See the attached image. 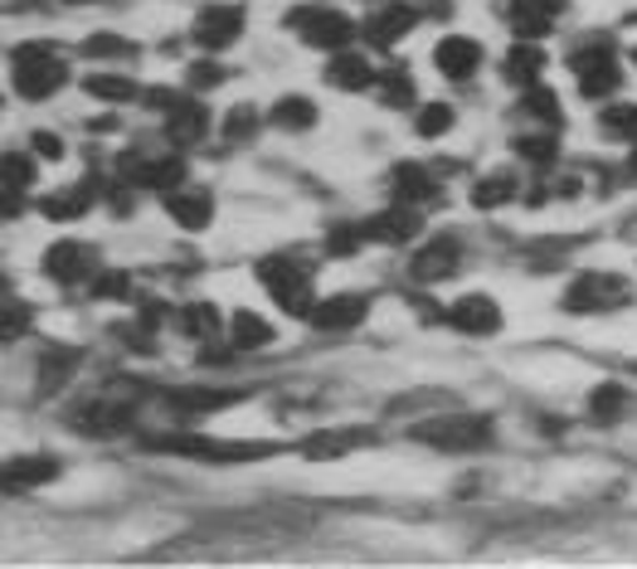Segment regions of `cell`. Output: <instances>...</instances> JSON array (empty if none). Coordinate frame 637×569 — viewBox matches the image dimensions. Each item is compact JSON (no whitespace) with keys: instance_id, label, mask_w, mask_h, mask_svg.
I'll return each mask as SVG.
<instances>
[{"instance_id":"1","label":"cell","mask_w":637,"mask_h":569,"mask_svg":"<svg viewBox=\"0 0 637 569\" xmlns=\"http://www.w3.org/2000/svg\"><path fill=\"white\" fill-rule=\"evenodd\" d=\"M146 448L180 453V458H200V462H254V458H272L278 443H230V438H204V434H170V438H146Z\"/></svg>"},{"instance_id":"2","label":"cell","mask_w":637,"mask_h":569,"mask_svg":"<svg viewBox=\"0 0 637 569\" xmlns=\"http://www.w3.org/2000/svg\"><path fill=\"white\" fill-rule=\"evenodd\" d=\"M10 74H15V88L25 98H54L59 93V88L68 83V68H64V59L54 49H44V44H20L15 49V68H10Z\"/></svg>"},{"instance_id":"3","label":"cell","mask_w":637,"mask_h":569,"mask_svg":"<svg viewBox=\"0 0 637 569\" xmlns=\"http://www.w3.org/2000/svg\"><path fill=\"white\" fill-rule=\"evenodd\" d=\"M414 443H428V448L443 453H477L492 443V424L472 414H443L428 419V424H414Z\"/></svg>"},{"instance_id":"4","label":"cell","mask_w":637,"mask_h":569,"mask_svg":"<svg viewBox=\"0 0 637 569\" xmlns=\"http://www.w3.org/2000/svg\"><path fill=\"white\" fill-rule=\"evenodd\" d=\"M258 282H264L292 316H312V306H316L312 302V272L298 268L292 258H264V264H258Z\"/></svg>"},{"instance_id":"5","label":"cell","mask_w":637,"mask_h":569,"mask_svg":"<svg viewBox=\"0 0 637 569\" xmlns=\"http://www.w3.org/2000/svg\"><path fill=\"white\" fill-rule=\"evenodd\" d=\"M574 78H579V93L584 98H608L623 83V68L613 59L608 44H589V49L574 54Z\"/></svg>"},{"instance_id":"6","label":"cell","mask_w":637,"mask_h":569,"mask_svg":"<svg viewBox=\"0 0 637 569\" xmlns=\"http://www.w3.org/2000/svg\"><path fill=\"white\" fill-rule=\"evenodd\" d=\"M44 272L54 282H83L98 272V248L93 244H78V238H59V244L44 254Z\"/></svg>"},{"instance_id":"7","label":"cell","mask_w":637,"mask_h":569,"mask_svg":"<svg viewBox=\"0 0 637 569\" xmlns=\"http://www.w3.org/2000/svg\"><path fill=\"white\" fill-rule=\"evenodd\" d=\"M628 302V288L604 272H584L570 292H565V312H608V306Z\"/></svg>"},{"instance_id":"8","label":"cell","mask_w":637,"mask_h":569,"mask_svg":"<svg viewBox=\"0 0 637 569\" xmlns=\"http://www.w3.org/2000/svg\"><path fill=\"white\" fill-rule=\"evenodd\" d=\"M302 25V40L312 44V49H346L350 34H356V25H350L340 10H306V15H298Z\"/></svg>"},{"instance_id":"9","label":"cell","mask_w":637,"mask_h":569,"mask_svg":"<svg viewBox=\"0 0 637 569\" xmlns=\"http://www.w3.org/2000/svg\"><path fill=\"white\" fill-rule=\"evenodd\" d=\"M59 477V462L49 453H25V458H10L0 468V492H34V487L54 482Z\"/></svg>"},{"instance_id":"10","label":"cell","mask_w":637,"mask_h":569,"mask_svg":"<svg viewBox=\"0 0 637 569\" xmlns=\"http://www.w3.org/2000/svg\"><path fill=\"white\" fill-rule=\"evenodd\" d=\"M244 34V10L238 5H204L200 20H195V40L204 49H224Z\"/></svg>"},{"instance_id":"11","label":"cell","mask_w":637,"mask_h":569,"mask_svg":"<svg viewBox=\"0 0 637 569\" xmlns=\"http://www.w3.org/2000/svg\"><path fill=\"white\" fill-rule=\"evenodd\" d=\"M375 434L370 428H322V434L302 438V453L312 462H332V458H350L356 448H366Z\"/></svg>"},{"instance_id":"12","label":"cell","mask_w":637,"mask_h":569,"mask_svg":"<svg viewBox=\"0 0 637 569\" xmlns=\"http://www.w3.org/2000/svg\"><path fill=\"white\" fill-rule=\"evenodd\" d=\"M204 132H210V112H204L195 98H176L166 108V136L176 146H195Z\"/></svg>"},{"instance_id":"13","label":"cell","mask_w":637,"mask_h":569,"mask_svg":"<svg viewBox=\"0 0 637 569\" xmlns=\"http://www.w3.org/2000/svg\"><path fill=\"white\" fill-rule=\"evenodd\" d=\"M360 230H366V238H375V244H404V238L418 234V210L414 204H394V210L370 214Z\"/></svg>"},{"instance_id":"14","label":"cell","mask_w":637,"mask_h":569,"mask_svg":"<svg viewBox=\"0 0 637 569\" xmlns=\"http://www.w3.org/2000/svg\"><path fill=\"white\" fill-rule=\"evenodd\" d=\"M414 25H418L414 5H384V10H375V15L366 20V40L375 44V49H390V44H400Z\"/></svg>"},{"instance_id":"15","label":"cell","mask_w":637,"mask_h":569,"mask_svg":"<svg viewBox=\"0 0 637 569\" xmlns=\"http://www.w3.org/2000/svg\"><path fill=\"white\" fill-rule=\"evenodd\" d=\"M390 196H394V204L438 200V180H434V170H428V166L404 161V166H394V176H390Z\"/></svg>"},{"instance_id":"16","label":"cell","mask_w":637,"mask_h":569,"mask_svg":"<svg viewBox=\"0 0 637 569\" xmlns=\"http://www.w3.org/2000/svg\"><path fill=\"white\" fill-rule=\"evenodd\" d=\"M434 64H438L448 78H472L477 64H482V44L468 40V34H448V40H438Z\"/></svg>"},{"instance_id":"17","label":"cell","mask_w":637,"mask_h":569,"mask_svg":"<svg viewBox=\"0 0 637 569\" xmlns=\"http://www.w3.org/2000/svg\"><path fill=\"white\" fill-rule=\"evenodd\" d=\"M132 170V186H142V190H176V186H186V161L180 156H152V161H127Z\"/></svg>"},{"instance_id":"18","label":"cell","mask_w":637,"mask_h":569,"mask_svg":"<svg viewBox=\"0 0 637 569\" xmlns=\"http://www.w3.org/2000/svg\"><path fill=\"white\" fill-rule=\"evenodd\" d=\"M166 214L180 224V230L195 234V230H204V224L214 220V200L204 196V190H180L176 186V190H166Z\"/></svg>"},{"instance_id":"19","label":"cell","mask_w":637,"mask_h":569,"mask_svg":"<svg viewBox=\"0 0 637 569\" xmlns=\"http://www.w3.org/2000/svg\"><path fill=\"white\" fill-rule=\"evenodd\" d=\"M312 322L322 326V332H346V326H360V322H366V298H356V292H336V298H326V302L312 306Z\"/></svg>"},{"instance_id":"20","label":"cell","mask_w":637,"mask_h":569,"mask_svg":"<svg viewBox=\"0 0 637 569\" xmlns=\"http://www.w3.org/2000/svg\"><path fill=\"white\" fill-rule=\"evenodd\" d=\"M452 326L468 336H492L496 326H502V312H496V302L487 298V292H472V298H462L452 306Z\"/></svg>"},{"instance_id":"21","label":"cell","mask_w":637,"mask_h":569,"mask_svg":"<svg viewBox=\"0 0 637 569\" xmlns=\"http://www.w3.org/2000/svg\"><path fill=\"white\" fill-rule=\"evenodd\" d=\"M127 424H132V409H127V404H118V400L88 404V409H78V414H74V428H83V434H98V438L122 434Z\"/></svg>"},{"instance_id":"22","label":"cell","mask_w":637,"mask_h":569,"mask_svg":"<svg viewBox=\"0 0 637 569\" xmlns=\"http://www.w3.org/2000/svg\"><path fill=\"white\" fill-rule=\"evenodd\" d=\"M452 268H458V244H452V238H434L428 248L414 254V278L418 282H438V278H448Z\"/></svg>"},{"instance_id":"23","label":"cell","mask_w":637,"mask_h":569,"mask_svg":"<svg viewBox=\"0 0 637 569\" xmlns=\"http://www.w3.org/2000/svg\"><path fill=\"white\" fill-rule=\"evenodd\" d=\"M326 83L332 88H350V93H360V88H370L375 83V68L360 59V54H346V49H336L332 54V64H326Z\"/></svg>"},{"instance_id":"24","label":"cell","mask_w":637,"mask_h":569,"mask_svg":"<svg viewBox=\"0 0 637 569\" xmlns=\"http://www.w3.org/2000/svg\"><path fill=\"white\" fill-rule=\"evenodd\" d=\"M506 83H521V88H530V83H540V74H545V49L540 44H530V40H521L516 49L506 54Z\"/></svg>"},{"instance_id":"25","label":"cell","mask_w":637,"mask_h":569,"mask_svg":"<svg viewBox=\"0 0 637 569\" xmlns=\"http://www.w3.org/2000/svg\"><path fill=\"white\" fill-rule=\"evenodd\" d=\"M176 326H180V332H186L190 341H214V336H220V312H214V306L210 302H190L186 306V312H180L176 316Z\"/></svg>"},{"instance_id":"26","label":"cell","mask_w":637,"mask_h":569,"mask_svg":"<svg viewBox=\"0 0 637 569\" xmlns=\"http://www.w3.org/2000/svg\"><path fill=\"white\" fill-rule=\"evenodd\" d=\"M234 400H238L234 390H176L170 394V409L176 414H210V409H224Z\"/></svg>"},{"instance_id":"27","label":"cell","mask_w":637,"mask_h":569,"mask_svg":"<svg viewBox=\"0 0 637 569\" xmlns=\"http://www.w3.org/2000/svg\"><path fill=\"white\" fill-rule=\"evenodd\" d=\"M375 83H380L384 108H414V78H409L404 64H394V68H384V74H375Z\"/></svg>"},{"instance_id":"28","label":"cell","mask_w":637,"mask_h":569,"mask_svg":"<svg viewBox=\"0 0 637 569\" xmlns=\"http://www.w3.org/2000/svg\"><path fill=\"white\" fill-rule=\"evenodd\" d=\"M230 336H234L238 350H258V346H268V341H272V326L264 322V316H254V312H234Z\"/></svg>"},{"instance_id":"29","label":"cell","mask_w":637,"mask_h":569,"mask_svg":"<svg viewBox=\"0 0 637 569\" xmlns=\"http://www.w3.org/2000/svg\"><path fill=\"white\" fill-rule=\"evenodd\" d=\"M550 20H555V15H545V10L536 5V0H511V25H516L521 40H530V44H536L540 34L550 30Z\"/></svg>"},{"instance_id":"30","label":"cell","mask_w":637,"mask_h":569,"mask_svg":"<svg viewBox=\"0 0 637 569\" xmlns=\"http://www.w3.org/2000/svg\"><path fill=\"white\" fill-rule=\"evenodd\" d=\"M88 204H93V186H74V190H64V196L44 200V214H49V220H78V214H88Z\"/></svg>"},{"instance_id":"31","label":"cell","mask_w":637,"mask_h":569,"mask_svg":"<svg viewBox=\"0 0 637 569\" xmlns=\"http://www.w3.org/2000/svg\"><path fill=\"white\" fill-rule=\"evenodd\" d=\"M511 196H516V180L506 176V170H496V176H482L472 190V204L477 210H492V204H506Z\"/></svg>"},{"instance_id":"32","label":"cell","mask_w":637,"mask_h":569,"mask_svg":"<svg viewBox=\"0 0 637 569\" xmlns=\"http://www.w3.org/2000/svg\"><path fill=\"white\" fill-rule=\"evenodd\" d=\"M0 186L20 190V196L34 186V161H30L25 152H5V156H0Z\"/></svg>"},{"instance_id":"33","label":"cell","mask_w":637,"mask_h":569,"mask_svg":"<svg viewBox=\"0 0 637 569\" xmlns=\"http://www.w3.org/2000/svg\"><path fill=\"white\" fill-rule=\"evenodd\" d=\"M272 122H278V127H288V132H306L316 122V108L306 98H282L278 108H272Z\"/></svg>"},{"instance_id":"34","label":"cell","mask_w":637,"mask_h":569,"mask_svg":"<svg viewBox=\"0 0 637 569\" xmlns=\"http://www.w3.org/2000/svg\"><path fill=\"white\" fill-rule=\"evenodd\" d=\"M88 93L102 102H127V98H136V83L127 74H93L88 78Z\"/></svg>"},{"instance_id":"35","label":"cell","mask_w":637,"mask_h":569,"mask_svg":"<svg viewBox=\"0 0 637 569\" xmlns=\"http://www.w3.org/2000/svg\"><path fill=\"white\" fill-rule=\"evenodd\" d=\"M30 332V306L15 302V298H0V346L5 341H20Z\"/></svg>"},{"instance_id":"36","label":"cell","mask_w":637,"mask_h":569,"mask_svg":"<svg viewBox=\"0 0 637 569\" xmlns=\"http://www.w3.org/2000/svg\"><path fill=\"white\" fill-rule=\"evenodd\" d=\"M521 112H530V118H540V122H560V98L550 93V88H540V83H530L526 88V98H521Z\"/></svg>"},{"instance_id":"37","label":"cell","mask_w":637,"mask_h":569,"mask_svg":"<svg viewBox=\"0 0 637 569\" xmlns=\"http://www.w3.org/2000/svg\"><path fill=\"white\" fill-rule=\"evenodd\" d=\"M254 132H258V108L254 102H238L230 118H224V136H230L234 146H244V142H254Z\"/></svg>"},{"instance_id":"38","label":"cell","mask_w":637,"mask_h":569,"mask_svg":"<svg viewBox=\"0 0 637 569\" xmlns=\"http://www.w3.org/2000/svg\"><path fill=\"white\" fill-rule=\"evenodd\" d=\"M604 132L623 136V142H637V102H613V108H604Z\"/></svg>"},{"instance_id":"39","label":"cell","mask_w":637,"mask_h":569,"mask_svg":"<svg viewBox=\"0 0 637 569\" xmlns=\"http://www.w3.org/2000/svg\"><path fill=\"white\" fill-rule=\"evenodd\" d=\"M623 404H628V394H623V384H599L594 400H589V409H594L599 424H613V419L623 414Z\"/></svg>"},{"instance_id":"40","label":"cell","mask_w":637,"mask_h":569,"mask_svg":"<svg viewBox=\"0 0 637 569\" xmlns=\"http://www.w3.org/2000/svg\"><path fill=\"white\" fill-rule=\"evenodd\" d=\"M74 350H64V346H49V350H44V356H40V384H44V390H54V384H59L64 380V370L68 366H74Z\"/></svg>"},{"instance_id":"41","label":"cell","mask_w":637,"mask_h":569,"mask_svg":"<svg viewBox=\"0 0 637 569\" xmlns=\"http://www.w3.org/2000/svg\"><path fill=\"white\" fill-rule=\"evenodd\" d=\"M127 272H118V268H98L93 272V298L98 302H118V298H127Z\"/></svg>"},{"instance_id":"42","label":"cell","mask_w":637,"mask_h":569,"mask_svg":"<svg viewBox=\"0 0 637 569\" xmlns=\"http://www.w3.org/2000/svg\"><path fill=\"white\" fill-rule=\"evenodd\" d=\"M452 127V108L448 102H428L424 112H418V136H443Z\"/></svg>"},{"instance_id":"43","label":"cell","mask_w":637,"mask_h":569,"mask_svg":"<svg viewBox=\"0 0 637 569\" xmlns=\"http://www.w3.org/2000/svg\"><path fill=\"white\" fill-rule=\"evenodd\" d=\"M360 244H366V230H350V224H336V230L326 234V248H332V254H356Z\"/></svg>"},{"instance_id":"44","label":"cell","mask_w":637,"mask_h":569,"mask_svg":"<svg viewBox=\"0 0 637 569\" xmlns=\"http://www.w3.org/2000/svg\"><path fill=\"white\" fill-rule=\"evenodd\" d=\"M516 146L526 161H555V136H521Z\"/></svg>"},{"instance_id":"45","label":"cell","mask_w":637,"mask_h":569,"mask_svg":"<svg viewBox=\"0 0 637 569\" xmlns=\"http://www.w3.org/2000/svg\"><path fill=\"white\" fill-rule=\"evenodd\" d=\"M88 54H93V59H122V54H132V44L112 40V34H98V40H88Z\"/></svg>"},{"instance_id":"46","label":"cell","mask_w":637,"mask_h":569,"mask_svg":"<svg viewBox=\"0 0 637 569\" xmlns=\"http://www.w3.org/2000/svg\"><path fill=\"white\" fill-rule=\"evenodd\" d=\"M220 83H224V68L214 64V59L190 64V88H220Z\"/></svg>"},{"instance_id":"47","label":"cell","mask_w":637,"mask_h":569,"mask_svg":"<svg viewBox=\"0 0 637 569\" xmlns=\"http://www.w3.org/2000/svg\"><path fill=\"white\" fill-rule=\"evenodd\" d=\"M30 146H40V156H49V161H59V156H64V142L54 132H34Z\"/></svg>"},{"instance_id":"48","label":"cell","mask_w":637,"mask_h":569,"mask_svg":"<svg viewBox=\"0 0 637 569\" xmlns=\"http://www.w3.org/2000/svg\"><path fill=\"white\" fill-rule=\"evenodd\" d=\"M20 210H25V196H20V190H5V186H0V220H15Z\"/></svg>"},{"instance_id":"49","label":"cell","mask_w":637,"mask_h":569,"mask_svg":"<svg viewBox=\"0 0 637 569\" xmlns=\"http://www.w3.org/2000/svg\"><path fill=\"white\" fill-rule=\"evenodd\" d=\"M414 10H434V15H448V0H414Z\"/></svg>"},{"instance_id":"50","label":"cell","mask_w":637,"mask_h":569,"mask_svg":"<svg viewBox=\"0 0 637 569\" xmlns=\"http://www.w3.org/2000/svg\"><path fill=\"white\" fill-rule=\"evenodd\" d=\"M536 5L545 10V15H560V10H565V0H536Z\"/></svg>"},{"instance_id":"51","label":"cell","mask_w":637,"mask_h":569,"mask_svg":"<svg viewBox=\"0 0 637 569\" xmlns=\"http://www.w3.org/2000/svg\"><path fill=\"white\" fill-rule=\"evenodd\" d=\"M623 170H628V176H637V152L628 156V166H623Z\"/></svg>"},{"instance_id":"52","label":"cell","mask_w":637,"mask_h":569,"mask_svg":"<svg viewBox=\"0 0 637 569\" xmlns=\"http://www.w3.org/2000/svg\"><path fill=\"white\" fill-rule=\"evenodd\" d=\"M0 292H5V272H0Z\"/></svg>"},{"instance_id":"53","label":"cell","mask_w":637,"mask_h":569,"mask_svg":"<svg viewBox=\"0 0 637 569\" xmlns=\"http://www.w3.org/2000/svg\"><path fill=\"white\" fill-rule=\"evenodd\" d=\"M633 64H637V54H633Z\"/></svg>"}]
</instances>
